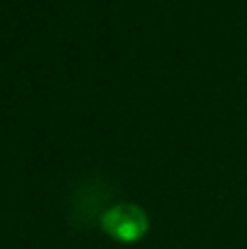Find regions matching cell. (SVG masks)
I'll return each mask as SVG.
<instances>
[{"label": "cell", "instance_id": "1", "mask_svg": "<svg viewBox=\"0 0 247 249\" xmlns=\"http://www.w3.org/2000/svg\"><path fill=\"white\" fill-rule=\"evenodd\" d=\"M101 228L121 243H136L147 234L149 219L147 212L136 203H118L103 212Z\"/></svg>", "mask_w": 247, "mask_h": 249}]
</instances>
